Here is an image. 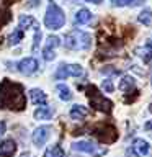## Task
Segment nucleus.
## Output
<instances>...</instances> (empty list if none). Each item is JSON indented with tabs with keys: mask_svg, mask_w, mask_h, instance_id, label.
I'll return each mask as SVG.
<instances>
[{
	"mask_svg": "<svg viewBox=\"0 0 152 157\" xmlns=\"http://www.w3.org/2000/svg\"><path fill=\"white\" fill-rule=\"evenodd\" d=\"M0 106L10 110H23L26 106V97L23 93V85L15 83L8 78L0 82Z\"/></svg>",
	"mask_w": 152,
	"mask_h": 157,
	"instance_id": "obj_1",
	"label": "nucleus"
},
{
	"mask_svg": "<svg viewBox=\"0 0 152 157\" xmlns=\"http://www.w3.org/2000/svg\"><path fill=\"white\" fill-rule=\"evenodd\" d=\"M64 44L67 49H72V51H87L92 46V36L82 29H72L66 34Z\"/></svg>",
	"mask_w": 152,
	"mask_h": 157,
	"instance_id": "obj_2",
	"label": "nucleus"
},
{
	"mask_svg": "<svg viewBox=\"0 0 152 157\" xmlns=\"http://www.w3.org/2000/svg\"><path fill=\"white\" fill-rule=\"evenodd\" d=\"M85 92H87L88 100H90V105L95 108V110H100L103 113H110L113 110V101L110 98H106L103 93L98 92V88L95 85H88L85 88Z\"/></svg>",
	"mask_w": 152,
	"mask_h": 157,
	"instance_id": "obj_3",
	"label": "nucleus"
},
{
	"mask_svg": "<svg viewBox=\"0 0 152 157\" xmlns=\"http://www.w3.org/2000/svg\"><path fill=\"white\" fill-rule=\"evenodd\" d=\"M64 23H66V15H64L62 8L54 2H51L48 5L46 15H44V25H46V28L59 29L64 26Z\"/></svg>",
	"mask_w": 152,
	"mask_h": 157,
	"instance_id": "obj_4",
	"label": "nucleus"
},
{
	"mask_svg": "<svg viewBox=\"0 0 152 157\" xmlns=\"http://www.w3.org/2000/svg\"><path fill=\"white\" fill-rule=\"evenodd\" d=\"M72 149L77 151V152H85V154H90L93 157H101V155H105L106 152H108L105 147L97 146L95 142H92V141H75V142H72Z\"/></svg>",
	"mask_w": 152,
	"mask_h": 157,
	"instance_id": "obj_5",
	"label": "nucleus"
},
{
	"mask_svg": "<svg viewBox=\"0 0 152 157\" xmlns=\"http://www.w3.org/2000/svg\"><path fill=\"white\" fill-rule=\"evenodd\" d=\"M92 134L101 142H115L118 139V131L111 124H98L92 129Z\"/></svg>",
	"mask_w": 152,
	"mask_h": 157,
	"instance_id": "obj_6",
	"label": "nucleus"
},
{
	"mask_svg": "<svg viewBox=\"0 0 152 157\" xmlns=\"http://www.w3.org/2000/svg\"><path fill=\"white\" fill-rule=\"evenodd\" d=\"M83 67L78 66V64H62V66L57 67L56 74H54V78L57 80H64L67 77H82L83 75Z\"/></svg>",
	"mask_w": 152,
	"mask_h": 157,
	"instance_id": "obj_7",
	"label": "nucleus"
},
{
	"mask_svg": "<svg viewBox=\"0 0 152 157\" xmlns=\"http://www.w3.org/2000/svg\"><path fill=\"white\" fill-rule=\"evenodd\" d=\"M51 132H52V128L48 126V124L36 128V129H34V132H33V142H34V146L43 147V146L48 142L49 137H51Z\"/></svg>",
	"mask_w": 152,
	"mask_h": 157,
	"instance_id": "obj_8",
	"label": "nucleus"
},
{
	"mask_svg": "<svg viewBox=\"0 0 152 157\" xmlns=\"http://www.w3.org/2000/svg\"><path fill=\"white\" fill-rule=\"evenodd\" d=\"M39 69V64L34 57H25L17 64V71L23 75H31Z\"/></svg>",
	"mask_w": 152,
	"mask_h": 157,
	"instance_id": "obj_9",
	"label": "nucleus"
},
{
	"mask_svg": "<svg viewBox=\"0 0 152 157\" xmlns=\"http://www.w3.org/2000/svg\"><path fill=\"white\" fill-rule=\"evenodd\" d=\"M150 152V146L146 139H141V137H136L131 142V154L136 157H144Z\"/></svg>",
	"mask_w": 152,
	"mask_h": 157,
	"instance_id": "obj_10",
	"label": "nucleus"
},
{
	"mask_svg": "<svg viewBox=\"0 0 152 157\" xmlns=\"http://www.w3.org/2000/svg\"><path fill=\"white\" fill-rule=\"evenodd\" d=\"M59 44H61V39L57 36H49L48 41H46V46L43 49V57L46 59V61H52L54 57H56V52H54V49H56Z\"/></svg>",
	"mask_w": 152,
	"mask_h": 157,
	"instance_id": "obj_11",
	"label": "nucleus"
},
{
	"mask_svg": "<svg viewBox=\"0 0 152 157\" xmlns=\"http://www.w3.org/2000/svg\"><path fill=\"white\" fill-rule=\"evenodd\" d=\"M17 152V142L13 139H5L0 142V157H13Z\"/></svg>",
	"mask_w": 152,
	"mask_h": 157,
	"instance_id": "obj_12",
	"label": "nucleus"
},
{
	"mask_svg": "<svg viewBox=\"0 0 152 157\" xmlns=\"http://www.w3.org/2000/svg\"><path fill=\"white\" fill-rule=\"evenodd\" d=\"M29 100H31V103H34V105H44L48 100V97H46V93L43 90H39V88H31V90H29Z\"/></svg>",
	"mask_w": 152,
	"mask_h": 157,
	"instance_id": "obj_13",
	"label": "nucleus"
},
{
	"mask_svg": "<svg viewBox=\"0 0 152 157\" xmlns=\"http://www.w3.org/2000/svg\"><path fill=\"white\" fill-rule=\"evenodd\" d=\"M18 28L23 29V31H25V29H29V28L38 29L39 25H38V21L33 17H29V15H21V17H20V26Z\"/></svg>",
	"mask_w": 152,
	"mask_h": 157,
	"instance_id": "obj_14",
	"label": "nucleus"
},
{
	"mask_svg": "<svg viewBox=\"0 0 152 157\" xmlns=\"http://www.w3.org/2000/svg\"><path fill=\"white\" fill-rule=\"evenodd\" d=\"M120 88H121L124 93L134 92V90H136V80H134L131 75H124V77L120 80Z\"/></svg>",
	"mask_w": 152,
	"mask_h": 157,
	"instance_id": "obj_15",
	"label": "nucleus"
},
{
	"mask_svg": "<svg viewBox=\"0 0 152 157\" xmlns=\"http://www.w3.org/2000/svg\"><path fill=\"white\" fill-rule=\"evenodd\" d=\"M69 115H70L72 120H83L88 115V110L83 105H74L70 108V111H69Z\"/></svg>",
	"mask_w": 152,
	"mask_h": 157,
	"instance_id": "obj_16",
	"label": "nucleus"
},
{
	"mask_svg": "<svg viewBox=\"0 0 152 157\" xmlns=\"http://www.w3.org/2000/svg\"><path fill=\"white\" fill-rule=\"evenodd\" d=\"M54 115V108L52 106H39L34 111V118L36 120H51Z\"/></svg>",
	"mask_w": 152,
	"mask_h": 157,
	"instance_id": "obj_17",
	"label": "nucleus"
},
{
	"mask_svg": "<svg viewBox=\"0 0 152 157\" xmlns=\"http://www.w3.org/2000/svg\"><path fill=\"white\" fill-rule=\"evenodd\" d=\"M90 21H92V13H90V10L80 8V10L75 13V23H77V25H87V23H90Z\"/></svg>",
	"mask_w": 152,
	"mask_h": 157,
	"instance_id": "obj_18",
	"label": "nucleus"
},
{
	"mask_svg": "<svg viewBox=\"0 0 152 157\" xmlns=\"http://www.w3.org/2000/svg\"><path fill=\"white\" fill-rule=\"evenodd\" d=\"M137 21L141 25H144V26H152V10L150 8L142 10L139 13V17H137Z\"/></svg>",
	"mask_w": 152,
	"mask_h": 157,
	"instance_id": "obj_19",
	"label": "nucleus"
},
{
	"mask_svg": "<svg viewBox=\"0 0 152 157\" xmlns=\"http://www.w3.org/2000/svg\"><path fill=\"white\" fill-rule=\"evenodd\" d=\"M56 90L59 93V98L64 101H69V100H72V92H70V88H69L67 85H64V83H59V85L56 87Z\"/></svg>",
	"mask_w": 152,
	"mask_h": 157,
	"instance_id": "obj_20",
	"label": "nucleus"
},
{
	"mask_svg": "<svg viewBox=\"0 0 152 157\" xmlns=\"http://www.w3.org/2000/svg\"><path fill=\"white\" fill-rule=\"evenodd\" d=\"M139 52H141L139 56L144 59L146 62H152V39H149V41L146 43V46L139 49Z\"/></svg>",
	"mask_w": 152,
	"mask_h": 157,
	"instance_id": "obj_21",
	"label": "nucleus"
},
{
	"mask_svg": "<svg viewBox=\"0 0 152 157\" xmlns=\"http://www.w3.org/2000/svg\"><path fill=\"white\" fill-rule=\"evenodd\" d=\"M44 157H64V149L61 146L54 144V146H51V147H48V149H46Z\"/></svg>",
	"mask_w": 152,
	"mask_h": 157,
	"instance_id": "obj_22",
	"label": "nucleus"
},
{
	"mask_svg": "<svg viewBox=\"0 0 152 157\" xmlns=\"http://www.w3.org/2000/svg\"><path fill=\"white\" fill-rule=\"evenodd\" d=\"M23 39V29H15V31L8 36V44H18Z\"/></svg>",
	"mask_w": 152,
	"mask_h": 157,
	"instance_id": "obj_23",
	"label": "nucleus"
},
{
	"mask_svg": "<svg viewBox=\"0 0 152 157\" xmlns=\"http://www.w3.org/2000/svg\"><path fill=\"white\" fill-rule=\"evenodd\" d=\"M39 41H41V29H34V43H33V51H38Z\"/></svg>",
	"mask_w": 152,
	"mask_h": 157,
	"instance_id": "obj_24",
	"label": "nucleus"
},
{
	"mask_svg": "<svg viewBox=\"0 0 152 157\" xmlns=\"http://www.w3.org/2000/svg\"><path fill=\"white\" fill-rule=\"evenodd\" d=\"M103 90H105L106 93H113V90H115V85H113V82L110 80V78H106V80H103Z\"/></svg>",
	"mask_w": 152,
	"mask_h": 157,
	"instance_id": "obj_25",
	"label": "nucleus"
},
{
	"mask_svg": "<svg viewBox=\"0 0 152 157\" xmlns=\"http://www.w3.org/2000/svg\"><path fill=\"white\" fill-rule=\"evenodd\" d=\"M115 7H124V5H132V0H111Z\"/></svg>",
	"mask_w": 152,
	"mask_h": 157,
	"instance_id": "obj_26",
	"label": "nucleus"
},
{
	"mask_svg": "<svg viewBox=\"0 0 152 157\" xmlns=\"http://www.w3.org/2000/svg\"><path fill=\"white\" fill-rule=\"evenodd\" d=\"M5 129H7V124H5V121H0V136L5 134Z\"/></svg>",
	"mask_w": 152,
	"mask_h": 157,
	"instance_id": "obj_27",
	"label": "nucleus"
},
{
	"mask_svg": "<svg viewBox=\"0 0 152 157\" xmlns=\"http://www.w3.org/2000/svg\"><path fill=\"white\" fill-rule=\"evenodd\" d=\"M144 129H146V131H152V120L147 121L146 124H144Z\"/></svg>",
	"mask_w": 152,
	"mask_h": 157,
	"instance_id": "obj_28",
	"label": "nucleus"
},
{
	"mask_svg": "<svg viewBox=\"0 0 152 157\" xmlns=\"http://www.w3.org/2000/svg\"><path fill=\"white\" fill-rule=\"evenodd\" d=\"M85 2H90V3H97V5H100L103 0H85Z\"/></svg>",
	"mask_w": 152,
	"mask_h": 157,
	"instance_id": "obj_29",
	"label": "nucleus"
},
{
	"mask_svg": "<svg viewBox=\"0 0 152 157\" xmlns=\"http://www.w3.org/2000/svg\"><path fill=\"white\" fill-rule=\"evenodd\" d=\"M20 157H33V155L29 154V152H25V154H21V155H20Z\"/></svg>",
	"mask_w": 152,
	"mask_h": 157,
	"instance_id": "obj_30",
	"label": "nucleus"
},
{
	"mask_svg": "<svg viewBox=\"0 0 152 157\" xmlns=\"http://www.w3.org/2000/svg\"><path fill=\"white\" fill-rule=\"evenodd\" d=\"M150 106H152V105H150ZM150 110H152V108H150Z\"/></svg>",
	"mask_w": 152,
	"mask_h": 157,
	"instance_id": "obj_31",
	"label": "nucleus"
},
{
	"mask_svg": "<svg viewBox=\"0 0 152 157\" xmlns=\"http://www.w3.org/2000/svg\"><path fill=\"white\" fill-rule=\"evenodd\" d=\"M150 83H152V82H150Z\"/></svg>",
	"mask_w": 152,
	"mask_h": 157,
	"instance_id": "obj_32",
	"label": "nucleus"
}]
</instances>
